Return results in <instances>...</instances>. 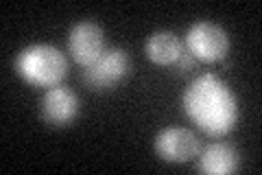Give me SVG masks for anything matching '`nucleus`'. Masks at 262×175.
<instances>
[{
	"label": "nucleus",
	"mask_w": 262,
	"mask_h": 175,
	"mask_svg": "<svg viewBox=\"0 0 262 175\" xmlns=\"http://www.w3.org/2000/svg\"><path fill=\"white\" fill-rule=\"evenodd\" d=\"M182 107L188 119L208 136H225L238 123V101L214 72L201 74L186 88Z\"/></svg>",
	"instance_id": "1"
},
{
	"label": "nucleus",
	"mask_w": 262,
	"mask_h": 175,
	"mask_svg": "<svg viewBox=\"0 0 262 175\" xmlns=\"http://www.w3.org/2000/svg\"><path fill=\"white\" fill-rule=\"evenodd\" d=\"M15 70L18 74L35 88H53L59 86L68 72V64L61 51L48 44H33L15 57Z\"/></svg>",
	"instance_id": "2"
},
{
	"label": "nucleus",
	"mask_w": 262,
	"mask_h": 175,
	"mask_svg": "<svg viewBox=\"0 0 262 175\" xmlns=\"http://www.w3.org/2000/svg\"><path fill=\"white\" fill-rule=\"evenodd\" d=\"M129 72V55L122 48H110L103 51L94 64H90L83 68V86L94 92H105V90L116 88L118 83L125 79Z\"/></svg>",
	"instance_id": "3"
},
{
	"label": "nucleus",
	"mask_w": 262,
	"mask_h": 175,
	"mask_svg": "<svg viewBox=\"0 0 262 175\" xmlns=\"http://www.w3.org/2000/svg\"><path fill=\"white\" fill-rule=\"evenodd\" d=\"M229 48L227 33L214 22H194L186 33V51L194 60L219 62Z\"/></svg>",
	"instance_id": "4"
},
{
	"label": "nucleus",
	"mask_w": 262,
	"mask_h": 175,
	"mask_svg": "<svg viewBox=\"0 0 262 175\" xmlns=\"http://www.w3.org/2000/svg\"><path fill=\"white\" fill-rule=\"evenodd\" d=\"M79 114V96L66 86L48 88L39 101V116L53 127H66Z\"/></svg>",
	"instance_id": "5"
},
{
	"label": "nucleus",
	"mask_w": 262,
	"mask_h": 175,
	"mask_svg": "<svg viewBox=\"0 0 262 175\" xmlns=\"http://www.w3.org/2000/svg\"><path fill=\"white\" fill-rule=\"evenodd\" d=\"M68 51L77 64L85 66L94 64L105 51V37L96 22H79L72 27L68 35Z\"/></svg>",
	"instance_id": "6"
},
{
	"label": "nucleus",
	"mask_w": 262,
	"mask_h": 175,
	"mask_svg": "<svg viewBox=\"0 0 262 175\" xmlns=\"http://www.w3.org/2000/svg\"><path fill=\"white\" fill-rule=\"evenodd\" d=\"M155 151L166 162H188L199 153V140L184 127H166L155 136Z\"/></svg>",
	"instance_id": "7"
},
{
	"label": "nucleus",
	"mask_w": 262,
	"mask_h": 175,
	"mask_svg": "<svg viewBox=\"0 0 262 175\" xmlns=\"http://www.w3.org/2000/svg\"><path fill=\"white\" fill-rule=\"evenodd\" d=\"M196 169L206 175H227L238 169V151L227 143H214L201 151Z\"/></svg>",
	"instance_id": "8"
},
{
	"label": "nucleus",
	"mask_w": 262,
	"mask_h": 175,
	"mask_svg": "<svg viewBox=\"0 0 262 175\" xmlns=\"http://www.w3.org/2000/svg\"><path fill=\"white\" fill-rule=\"evenodd\" d=\"M144 51H146V57H149L151 62L160 64V66H170L184 53V46H182V40H179L175 33L158 31L146 40Z\"/></svg>",
	"instance_id": "9"
},
{
	"label": "nucleus",
	"mask_w": 262,
	"mask_h": 175,
	"mask_svg": "<svg viewBox=\"0 0 262 175\" xmlns=\"http://www.w3.org/2000/svg\"><path fill=\"white\" fill-rule=\"evenodd\" d=\"M194 64H196L194 57H192L190 53H188V51H184L182 55H179V60H177L173 66L177 68V72H179V74H186V72H190V70L194 68Z\"/></svg>",
	"instance_id": "10"
}]
</instances>
